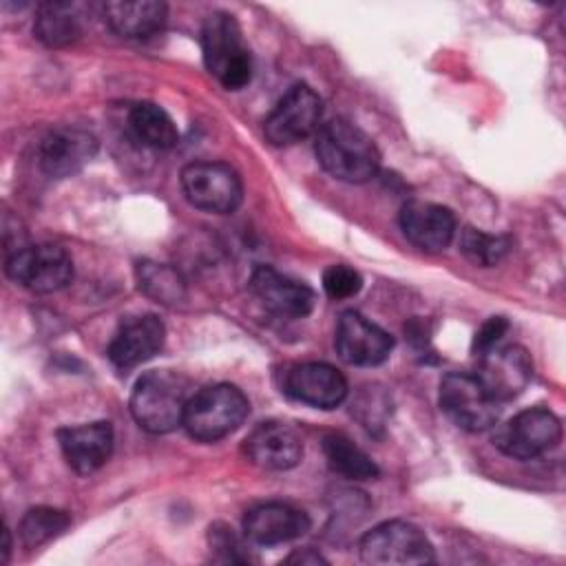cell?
<instances>
[{"label": "cell", "instance_id": "6da1fadb", "mask_svg": "<svg viewBox=\"0 0 566 566\" xmlns=\"http://www.w3.org/2000/svg\"><path fill=\"white\" fill-rule=\"evenodd\" d=\"M316 159L325 172L347 184H365L380 168L371 137L347 119H332L316 130Z\"/></svg>", "mask_w": 566, "mask_h": 566}, {"label": "cell", "instance_id": "7a4b0ae2", "mask_svg": "<svg viewBox=\"0 0 566 566\" xmlns=\"http://www.w3.org/2000/svg\"><path fill=\"white\" fill-rule=\"evenodd\" d=\"M188 380L170 369H155L139 376L130 394L135 422L150 433H168L184 422Z\"/></svg>", "mask_w": 566, "mask_h": 566}, {"label": "cell", "instance_id": "3957f363", "mask_svg": "<svg viewBox=\"0 0 566 566\" xmlns=\"http://www.w3.org/2000/svg\"><path fill=\"white\" fill-rule=\"evenodd\" d=\"M250 402L245 394L228 382L208 385L186 402L184 427L199 442H217L230 436L248 418Z\"/></svg>", "mask_w": 566, "mask_h": 566}, {"label": "cell", "instance_id": "277c9868", "mask_svg": "<svg viewBox=\"0 0 566 566\" xmlns=\"http://www.w3.org/2000/svg\"><path fill=\"white\" fill-rule=\"evenodd\" d=\"M201 51L210 75L228 91L243 88L252 77L250 51L243 42L241 27L230 13H212L201 29Z\"/></svg>", "mask_w": 566, "mask_h": 566}, {"label": "cell", "instance_id": "5b68a950", "mask_svg": "<svg viewBox=\"0 0 566 566\" xmlns=\"http://www.w3.org/2000/svg\"><path fill=\"white\" fill-rule=\"evenodd\" d=\"M360 559L371 566L431 564L436 559L427 535L405 520H389L374 526L360 539Z\"/></svg>", "mask_w": 566, "mask_h": 566}, {"label": "cell", "instance_id": "8992f818", "mask_svg": "<svg viewBox=\"0 0 566 566\" xmlns=\"http://www.w3.org/2000/svg\"><path fill=\"white\" fill-rule=\"evenodd\" d=\"M181 190L186 199L206 212H234L243 199L239 172L223 161H192L181 170Z\"/></svg>", "mask_w": 566, "mask_h": 566}, {"label": "cell", "instance_id": "52a82bcc", "mask_svg": "<svg viewBox=\"0 0 566 566\" xmlns=\"http://www.w3.org/2000/svg\"><path fill=\"white\" fill-rule=\"evenodd\" d=\"M7 274L22 287L46 294L71 283L73 259L64 248L55 243L24 245L7 259Z\"/></svg>", "mask_w": 566, "mask_h": 566}, {"label": "cell", "instance_id": "ba28073f", "mask_svg": "<svg viewBox=\"0 0 566 566\" xmlns=\"http://www.w3.org/2000/svg\"><path fill=\"white\" fill-rule=\"evenodd\" d=\"M500 402L471 374L451 371L440 380V409L464 431H484L495 424Z\"/></svg>", "mask_w": 566, "mask_h": 566}, {"label": "cell", "instance_id": "9c48e42d", "mask_svg": "<svg viewBox=\"0 0 566 566\" xmlns=\"http://www.w3.org/2000/svg\"><path fill=\"white\" fill-rule=\"evenodd\" d=\"M323 102L307 84L292 86L263 122V133L274 146H292L321 128Z\"/></svg>", "mask_w": 566, "mask_h": 566}, {"label": "cell", "instance_id": "30bf717a", "mask_svg": "<svg viewBox=\"0 0 566 566\" xmlns=\"http://www.w3.org/2000/svg\"><path fill=\"white\" fill-rule=\"evenodd\" d=\"M493 440L502 453L517 460H533L557 447L562 440V424L553 411L533 407L504 422Z\"/></svg>", "mask_w": 566, "mask_h": 566}, {"label": "cell", "instance_id": "8fae6325", "mask_svg": "<svg viewBox=\"0 0 566 566\" xmlns=\"http://www.w3.org/2000/svg\"><path fill=\"white\" fill-rule=\"evenodd\" d=\"M533 376V363L524 347L504 345L480 354V367L475 378L482 382L486 394L497 400H513L520 396Z\"/></svg>", "mask_w": 566, "mask_h": 566}, {"label": "cell", "instance_id": "7c38bea8", "mask_svg": "<svg viewBox=\"0 0 566 566\" xmlns=\"http://www.w3.org/2000/svg\"><path fill=\"white\" fill-rule=\"evenodd\" d=\"M334 345L338 356L358 367H374L389 358L394 338L358 312H345L338 318Z\"/></svg>", "mask_w": 566, "mask_h": 566}, {"label": "cell", "instance_id": "4fadbf2b", "mask_svg": "<svg viewBox=\"0 0 566 566\" xmlns=\"http://www.w3.org/2000/svg\"><path fill=\"white\" fill-rule=\"evenodd\" d=\"M97 153V139L75 126H60L44 135L38 148L40 168L53 177L64 179L80 172Z\"/></svg>", "mask_w": 566, "mask_h": 566}, {"label": "cell", "instance_id": "5bb4252c", "mask_svg": "<svg viewBox=\"0 0 566 566\" xmlns=\"http://www.w3.org/2000/svg\"><path fill=\"white\" fill-rule=\"evenodd\" d=\"M250 290L261 305L281 318H303L314 307V290L294 281L270 265H256L250 276Z\"/></svg>", "mask_w": 566, "mask_h": 566}, {"label": "cell", "instance_id": "9a60e30c", "mask_svg": "<svg viewBox=\"0 0 566 566\" xmlns=\"http://www.w3.org/2000/svg\"><path fill=\"white\" fill-rule=\"evenodd\" d=\"M283 391L310 407L334 409L347 396V382L343 374L327 363H301L285 371Z\"/></svg>", "mask_w": 566, "mask_h": 566}, {"label": "cell", "instance_id": "2e32d148", "mask_svg": "<svg viewBox=\"0 0 566 566\" xmlns=\"http://www.w3.org/2000/svg\"><path fill=\"white\" fill-rule=\"evenodd\" d=\"M166 340V327L155 314H142L126 318L108 345V360L119 369L128 371L144 360L153 358Z\"/></svg>", "mask_w": 566, "mask_h": 566}, {"label": "cell", "instance_id": "e0dca14e", "mask_svg": "<svg viewBox=\"0 0 566 566\" xmlns=\"http://www.w3.org/2000/svg\"><path fill=\"white\" fill-rule=\"evenodd\" d=\"M402 234L427 252H442L455 237V217L449 208L431 201H407L400 208Z\"/></svg>", "mask_w": 566, "mask_h": 566}, {"label": "cell", "instance_id": "ac0fdd59", "mask_svg": "<svg viewBox=\"0 0 566 566\" xmlns=\"http://www.w3.org/2000/svg\"><path fill=\"white\" fill-rule=\"evenodd\" d=\"M243 531L250 542L274 546L305 535L310 531V515L292 504L265 502L245 513Z\"/></svg>", "mask_w": 566, "mask_h": 566}, {"label": "cell", "instance_id": "d6986e66", "mask_svg": "<svg viewBox=\"0 0 566 566\" xmlns=\"http://www.w3.org/2000/svg\"><path fill=\"white\" fill-rule=\"evenodd\" d=\"M57 442L69 467L80 475H88L104 467L111 458L113 427L106 420L64 427L57 431Z\"/></svg>", "mask_w": 566, "mask_h": 566}, {"label": "cell", "instance_id": "ffe728a7", "mask_svg": "<svg viewBox=\"0 0 566 566\" xmlns=\"http://www.w3.org/2000/svg\"><path fill=\"white\" fill-rule=\"evenodd\" d=\"M243 451L256 467L285 471L301 462L303 442L292 427L283 422H263L245 438Z\"/></svg>", "mask_w": 566, "mask_h": 566}, {"label": "cell", "instance_id": "44dd1931", "mask_svg": "<svg viewBox=\"0 0 566 566\" xmlns=\"http://www.w3.org/2000/svg\"><path fill=\"white\" fill-rule=\"evenodd\" d=\"M168 7L157 0H115L104 4V20L108 27L128 40H148L166 24Z\"/></svg>", "mask_w": 566, "mask_h": 566}, {"label": "cell", "instance_id": "7402d4cb", "mask_svg": "<svg viewBox=\"0 0 566 566\" xmlns=\"http://www.w3.org/2000/svg\"><path fill=\"white\" fill-rule=\"evenodd\" d=\"M128 126L133 135L148 148L166 150L179 139V130L172 117L153 102H139L128 113Z\"/></svg>", "mask_w": 566, "mask_h": 566}, {"label": "cell", "instance_id": "603a6c76", "mask_svg": "<svg viewBox=\"0 0 566 566\" xmlns=\"http://www.w3.org/2000/svg\"><path fill=\"white\" fill-rule=\"evenodd\" d=\"M323 453L329 469L347 480H374L378 478L376 462L347 436L343 433H325L323 436Z\"/></svg>", "mask_w": 566, "mask_h": 566}, {"label": "cell", "instance_id": "cb8c5ba5", "mask_svg": "<svg viewBox=\"0 0 566 566\" xmlns=\"http://www.w3.org/2000/svg\"><path fill=\"white\" fill-rule=\"evenodd\" d=\"M33 33L46 46H66L82 35L80 15L66 2H44L38 7Z\"/></svg>", "mask_w": 566, "mask_h": 566}, {"label": "cell", "instance_id": "d4e9b609", "mask_svg": "<svg viewBox=\"0 0 566 566\" xmlns=\"http://www.w3.org/2000/svg\"><path fill=\"white\" fill-rule=\"evenodd\" d=\"M137 281H139V290L144 294H148L150 298H155L157 303H164V305H175V303L184 301V296H186L184 279L177 274V270H172L170 265H164V263H150V261L139 263Z\"/></svg>", "mask_w": 566, "mask_h": 566}, {"label": "cell", "instance_id": "484cf974", "mask_svg": "<svg viewBox=\"0 0 566 566\" xmlns=\"http://www.w3.org/2000/svg\"><path fill=\"white\" fill-rule=\"evenodd\" d=\"M69 524H71L69 513L51 506H35L24 513L18 531H20L22 544L29 548H35L57 537Z\"/></svg>", "mask_w": 566, "mask_h": 566}, {"label": "cell", "instance_id": "4316f807", "mask_svg": "<svg viewBox=\"0 0 566 566\" xmlns=\"http://www.w3.org/2000/svg\"><path fill=\"white\" fill-rule=\"evenodd\" d=\"M511 239L502 234H486L475 228H464L460 234V252L475 265L489 268L500 263L509 250H511Z\"/></svg>", "mask_w": 566, "mask_h": 566}, {"label": "cell", "instance_id": "83f0119b", "mask_svg": "<svg viewBox=\"0 0 566 566\" xmlns=\"http://www.w3.org/2000/svg\"><path fill=\"white\" fill-rule=\"evenodd\" d=\"M210 551L214 553L217 562H252L254 557L250 555L248 546L241 542V537L226 524H212L208 533Z\"/></svg>", "mask_w": 566, "mask_h": 566}, {"label": "cell", "instance_id": "f1b7e54d", "mask_svg": "<svg viewBox=\"0 0 566 566\" xmlns=\"http://www.w3.org/2000/svg\"><path fill=\"white\" fill-rule=\"evenodd\" d=\"M363 287V279L360 274L345 265V263H336V265H329L325 272H323V290L327 292V296L332 298H349V296H356Z\"/></svg>", "mask_w": 566, "mask_h": 566}, {"label": "cell", "instance_id": "f546056e", "mask_svg": "<svg viewBox=\"0 0 566 566\" xmlns=\"http://www.w3.org/2000/svg\"><path fill=\"white\" fill-rule=\"evenodd\" d=\"M509 329V321L504 316H491L478 332H475V338H473V352L475 356L493 349L502 336L506 334Z\"/></svg>", "mask_w": 566, "mask_h": 566}, {"label": "cell", "instance_id": "4dcf8cb0", "mask_svg": "<svg viewBox=\"0 0 566 566\" xmlns=\"http://www.w3.org/2000/svg\"><path fill=\"white\" fill-rule=\"evenodd\" d=\"M287 562H298V564H318V562H325V557H321L318 553H314V551L305 548V551H301V553L290 555V557H287Z\"/></svg>", "mask_w": 566, "mask_h": 566}]
</instances>
